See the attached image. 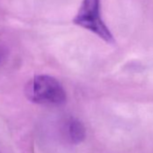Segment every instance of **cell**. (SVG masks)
Listing matches in <instances>:
<instances>
[{
    "label": "cell",
    "instance_id": "1",
    "mask_svg": "<svg viewBox=\"0 0 153 153\" xmlns=\"http://www.w3.org/2000/svg\"><path fill=\"white\" fill-rule=\"evenodd\" d=\"M25 95L32 103L45 105H60L67 99L62 85L48 75H38L30 79L25 85Z\"/></svg>",
    "mask_w": 153,
    "mask_h": 153
},
{
    "label": "cell",
    "instance_id": "2",
    "mask_svg": "<svg viewBox=\"0 0 153 153\" xmlns=\"http://www.w3.org/2000/svg\"><path fill=\"white\" fill-rule=\"evenodd\" d=\"M73 23L94 33L106 42L114 41L110 30L101 17L100 0H83Z\"/></svg>",
    "mask_w": 153,
    "mask_h": 153
},
{
    "label": "cell",
    "instance_id": "3",
    "mask_svg": "<svg viewBox=\"0 0 153 153\" xmlns=\"http://www.w3.org/2000/svg\"><path fill=\"white\" fill-rule=\"evenodd\" d=\"M67 139L73 144H79L86 138V128L81 121L70 117L64 126Z\"/></svg>",
    "mask_w": 153,
    "mask_h": 153
},
{
    "label": "cell",
    "instance_id": "4",
    "mask_svg": "<svg viewBox=\"0 0 153 153\" xmlns=\"http://www.w3.org/2000/svg\"><path fill=\"white\" fill-rule=\"evenodd\" d=\"M4 57H5V51H3V49L0 48V63H1Z\"/></svg>",
    "mask_w": 153,
    "mask_h": 153
}]
</instances>
